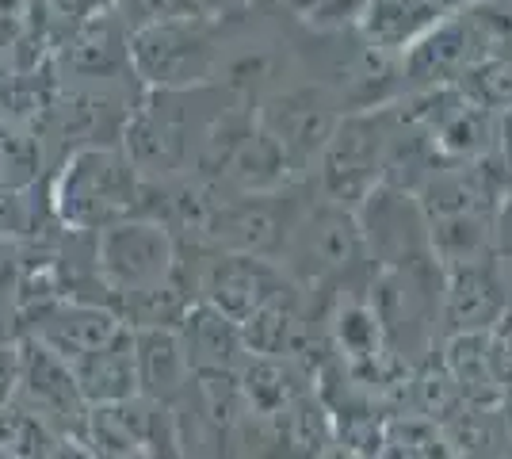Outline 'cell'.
<instances>
[{
    "mask_svg": "<svg viewBox=\"0 0 512 459\" xmlns=\"http://www.w3.org/2000/svg\"><path fill=\"white\" fill-rule=\"evenodd\" d=\"M505 299H509V306H512V291H509V295H505Z\"/></svg>",
    "mask_w": 512,
    "mask_h": 459,
    "instance_id": "obj_36",
    "label": "cell"
},
{
    "mask_svg": "<svg viewBox=\"0 0 512 459\" xmlns=\"http://www.w3.org/2000/svg\"><path fill=\"white\" fill-rule=\"evenodd\" d=\"M142 176L119 146L85 142L69 150L54 176V215L73 234H100L107 226L138 215L142 203Z\"/></svg>",
    "mask_w": 512,
    "mask_h": 459,
    "instance_id": "obj_2",
    "label": "cell"
},
{
    "mask_svg": "<svg viewBox=\"0 0 512 459\" xmlns=\"http://www.w3.org/2000/svg\"><path fill=\"white\" fill-rule=\"evenodd\" d=\"M27 314L31 322H20L23 337H35L65 364L104 349L127 329L111 306L92 303V299H54V303L31 306Z\"/></svg>",
    "mask_w": 512,
    "mask_h": 459,
    "instance_id": "obj_11",
    "label": "cell"
},
{
    "mask_svg": "<svg viewBox=\"0 0 512 459\" xmlns=\"http://www.w3.org/2000/svg\"><path fill=\"white\" fill-rule=\"evenodd\" d=\"M127 8L138 12V23H157V20H192V16H203L199 0H123Z\"/></svg>",
    "mask_w": 512,
    "mask_h": 459,
    "instance_id": "obj_30",
    "label": "cell"
},
{
    "mask_svg": "<svg viewBox=\"0 0 512 459\" xmlns=\"http://www.w3.org/2000/svg\"><path fill=\"white\" fill-rule=\"evenodd\" d=\"M394 134L398 131H394L390 111L341 119L329 134V142L321 146V192H325V199L344 207V211L360 207L383 180Z\"/></svg>",
    "mask_w": 512,
    "mask_h": 459,
    "instance_id": "obj_7",
    "label": "cell"
},
{
    "mask_svg": "<svg viewBox=\"0 0 512 459\" xmlns=\"http://www.w3.org/2000/svg\"><path fill=\"white\" fill-rule=\"evenodd\" d=\"M299 219L302 203L295 199V192L214 199V207L199 226V241L211 245L214 253L276 261V257H283V245H287Z\"/></svg>",
    "mask_w": 512,
    "mask_h": 459,
    "instance_id": "obj_8",
    "label": "cell"
},
{
    "mask_svg": "<svg viewBox=\"0 0 512 459\" xmlns=\"http://www.w3.org/2000/svg\"><path fill=\"white\" fill-rule=\"evenodd\" d=\"M512 261V188L493 211V261Z\"/></svg>",
    "mask_w": 512,
    "mask_h": 459,
    "instance_id": "obj_31",
    "label": "cell"
},
{
    "mask_svg": "<svg viewBox=\"0 0 512 459\" xmlns=\"http://www.w3.org/2000/svg\"><path fill=\"white\" fill-rule=\"evenodd\" d=\"M16 379H20V341L0 345V410L16 398Z\"/></svg>",
    "mask_w": 512,
    "mask_h": 459,
    "instance_id": "obj_32",
    "label": "cell"
},
{
    "mask_svg": "<svg viewBox=\"0 0 512 459\" xmlns=\"http://www.w3.org/2000/svg\"><path fill=\"white\" fill-rule=\"evenodd\" d=\"M409 77L417 85H444L470 69V35L463 23H440L409 50Z\"/></svg>",
    "mask_w": 512,
    "mask_h": 459,
    "instance_id": "obj_24",
    "label": "cell"
},
{
    "mask_svg": "<svg viewBox=\"0 0 512 459\" xmlns=\"http://www.w3.org/2000/svg\"><path fill=\"white\" fill-rule=\"evenodd\" d=\"M127 66L153 92L203 88L214 69L211 23L207 16H192V20H157L130 27Z\"/></svg>",
    "mask_w": 512,
    "mask_h": 459,
    "instance_id": "obj_5",
    "label": "cell"
},
{
    "mask_svg": "<svg viewBox=\"0 0 512 459\" xmlns=\"http://www.w3.org/2000/svg\"><path fill=\"white\" fill-rule=\"evenodd\" d=\"M176 337L184 345L192 375H226V379H237L241 368H245V360H249L241 329L203 303H195L188 310V318L180 322Z\"/></svg>",
    "mask_w": 512,
    "mask_h": 459,
    "instance_id": "obj_14",
    "label": "cell"
},
{
    "mask_svg": "<svg viewBox=\"0 0 512 459\" xmlns=\"http://www.w3.org/2000/svg\"><path fill=\"white\" fill-rule=\"evenodd\" d=\"M134 375L138 398L161 406H176L184 394H192L195 375L176 329H134Z\"/></svg>",
    "mask_w": 512,
    "mask_h": 459,
    "instance_id": "obj_15",
    "label": "cell"
},
{
    "mask_svg": "<svg viewBox=\"0 0 512 459\" xmlns=\"http://www.w3.org/2000/svg\"><path fill=\"white\" fill-rule=\"evenodd\" d=\"M333 127H337V119L329 115V108L321 104L314 92L283 96V100L272 104L268 119H264V131L287 150V157L295 161V169L306 165L314 153H321V146L329 142Z\"/></svg>",
    "mask_w": 512,
    "mask_h": 459,
    "instance_id": "obj_19",
    "label": "cell"
},
{
    "mask_svg": "<svg viewBox=\"0 0 512 459\" xmlns=\"http://www.w3.org/2000/svg\"><path fill=\"white\" fill-rule=\"evenodd\" d=\"M16 406L35 414L62 444H81L88 421V402L81 398L69 364L20 333V379H16Z\"/></svg>",
    "mask_w": 512,
    "mask_h": 459,
    "instance_id": "obj_9",
    "label": "cell"
},
{
    "mask_svg": "<svg viewBox=\"0 0 512 459\" xmlns=\"http://www.w3.org/2000/svg\"><path fill=\"white\" fill-rule=\"evenodd\" d=\"M417 406H421V414H425L428 421H436L440 429H448L451 421L467 410L459 391H455V383H451L448 368H444L436 356H428L425 368L417 372Z\"/></svg>",
    "mask_w": 512,
    "mask_h": 459,
    "instance_id": "obj_27",
    "label": "cell"
},
{
    "mask_svg": "<svg viewBox=\"0 0 512 459\" xmlns=\"http://www.w3.org/2000/svg\"><path fill=\"white\" fill-rule=\"evenodd\" d=\"M279 261H283L279 268L287 272V280L299 291L302 287L341 284L367 261L360 222L352 211H344L337 203H321L314 211H302Z\"/></svg>",
    "mask_w": 512,
    "mask_h": 459,
    "instance_id": "obj_6",
    "label": "cell"
},
{
    "mask_svg": "<svg viewBox=\"0 0 512 459\" xmlns=\"http://www.w3.org/2000/svg\"><path fill=\"white\" fill-rule=\"evenodd\" d=\"M203 88H176V92H146L123 123L119 150L130 157L142 180H180L195 169L203 134L214 123V111H203Z\"/></svg>",
    "mask_w": 512,
    "mask_h": 459,
    "instance_id": "obj_1",
    "label": "cell"
},
{
    "mask_svg": "<svg viewBox=\"0 0 512 459\" xmlns=\"http://www.w3.org/2000/svg\"><path fill=\"white\" fill-rule=\"evenodd\" d=\"M436 4H440V0H436ZM444 4H459V0H444Z\"/></svg>",
    "mask_w": 512,
    "mask_h": 459,
    "instance_id": "obj_35",
    "label": "cell"
},
{
    "mask_svg": "<svg viewBox=\"0 0 512 459\" xmlns=\"http://www.w3.org/2000/svg\"><path fill=\"white\" fill-rule=\"evenodd\" d=\"M509 310L505 284L490 261L444 268V299H440V322L448 337H470L486 329Z\"/></svg>",
    "mask_w": 512,
    "mask_h": 459,
    "instance_id": "obj_13",
    "label": "cell"
},
{
    "mask_svg": "<svg viewBox=\"0 0 512 459\" xmlns=\"http://www.w3.org/2000/svg\"><path fill=\"white\" fill-rule=\"evenodd\" d=\"M440 299H444V268L436 257L379 268V276L371 280L367 306L383 329L386 349L402 360L421 356L436 333Z\"/></svg>",
    "mask_w": 512,
    "mask_h": 459,
    "instance_id": "obj_3",
    "label": "cell"
},
{
    "mask_svg": "<svg viewBox=\"0 0 512 459\" xmlns=\"http://www.w3.org/2000/svg\"><path fill=\"white\" fill-rule=\"evenodd\" d=\"M356 222H360L367 257L379 261V268H394V264L432 257L421 199H413L402 188H386V184L375 188L360 203V219Z\"/></svg>",
    "mask_w": 512,
    "mask_h": 459,
    "instance_id": "obj_12",
    "label": "cell"
},
{
    "mask_svg": "<svg viewBox=\"0 0 512 459\" xmlns=\"http://www.w3.org/2000/svg\"><path fill=\"white\" fill-rule=\"evenodd\" d=\"M371 459H455L448 429L428 417H398L383 425V440Z\"/></svg>",
    "mask_w": 512,
    "mask_h": 459,
    "instance_id": "obj_25",
    "label": "cell"
},
{
    "mask_svg": "<svg viewBox=\"0 0 512 459\" xmlns=\"http://www.w3.org/2000/svg\"><path fill=\"white\" fill-rule=\"evenodd\" d=\"M241 329V341L249 356L295 360L310 341V314L302 306V291L295 284L279 291L272 303H264Z\"/></svg>",
    "mask_w": 512,
    "mask_h": 459,
    "instance_id": "obj_16",
    "label": "cell"
},
{
    "mask_svg": "<svg viewBox=\"0 0 512 459\" xmlns=\"http://www.w3.org/2000/svg\"><path fill=\"white\" fill-rule=\"evenodd\" d=\"M127 39L130 31L115 20L111 12H100L92 20L77 23V31L69 35L65 43V62L77 77H111V73H123L127 66Z\"/></svg>",
    "mask_w": 512,
    "mask_h": 459,
    "instance_id": "obj_21",
    "label": "cell"
},
{
    "mask_svg": "<svg viewBox=\"0 0 512 459\" xmlns=\"http://www.w3.org/2000/svg\"><path fill=\"white\" fill-rule=\"evenodd\" d=\"M436 20V0H371L363 8V35L379 50H402L409 43H421Z\"/></svg>",
    "mask_w": 512,
    "mask_h": 459,
    "instance_id": "obj_23",
    "label": "cell"
},
{
    "mask_svg": "<svg viewBox=\"0 0 512 459\" xmlns=\"http://www.w3.org/2000/svg\"><path fill=\"white\" fill-rule=\"evenodd\" d=\"M501 410H505V425H509V433H512V387L505 391V398H501Z\"/></svg>",
    "mask_w": 512,
    "mask_h": 459,
    "instance_id": "obj_34",
    "label": "cell"
},
{
    "mask_svg": "<svg viewBox=\"0 0 512 459\" xmlns=\"http://www.w3.org/2000/svg\"><path fill=\"white\" fill-rule=\"evenodd\" d=\"M241 406L260 421H272L283 410H291L306 391V375L295 360H272V356H249L237 375Z\"/></svg>",
    "mask_w": 512,
    "mask_h": 459,
    "instance_id": "obj_20",
    "label": "cell"
},
{
    "mask_svg": "<svg viewBox=\"0 0 512 459\" xmlns=\"http://www.w3.org/2000/svg\"><path fill=\"white\" fill-rule=\"evenodd\" d=\"M440 364L448 368L455 391L463 398L467 410H501V383L490 368V356H486V337L482 333H470V337H448Z\"/></svg>",
    "mask_w": 512,
    "mask_h": 459,
    "instance_id": "obj_22",
    "label": "cell"
},
{
    "mask_svg": "<svg viewBox=\"0 0 512 459\" xmlns=\"http://www.w3.org/2000/svg\"><path fill=\"white\" fill-rule=\"evenodd\" d=\"M501 165L512 173V108L501 115Z\"/></svg>",
    "mask_w": 512,
    "mask_h": 459,
    "instance_id": "obj_33",
    "label": "cell"
},
{
    "mask_svg": "<svg viewBox=\"0 0 512 459\" xmlns=\"http://www.w3.org/2000/svg\"><path fill=\"white\" fill-rule=\"evenodd\" d=\"M287 287L291 280L276 261L237 257V253H211L192 280L195 303L218 310L234 326H245L260 306L272 303Z\"/></svg>",
    "mask_w": 512,
    "mask_h": 459,
    "instance_id": "obj_10",
    "label": "cell"
},
{
    "mask_svg": "<svg viewBox=\"0 0 512 459\" xmlns=\"http://www.w3.org/2000/svg\"><path fill=\"white\" fill-rule=\"evenodd\" d=\"M482 337H486V356H490L493 375H497L501 391H509L512 387V306L482 333Z\"/></svg>",
    "mask_w": 512,
    "mask_h": 459,
    "instance_id": "obj_29",
    "label": "cell"
},
{
    "mask_svg": "<svg viewBox=\"0 0 512 459\" xmlns=\"http://www.w3.org/2000/svg\"><path fill=\"white\" fill-rule=\"evenodd\" d=\"M463 96L478 108H512V66L482 62L463 73Z\"/></svg>",
    "mask_w": 512,
    "mask_h": 459,
    "instance_id": "obj_28",
    "label": "cell"
},
{
    "mask_svg": "<svg viewBox=\"0 0 512 459\" xmlns=\"http://www.w3.org/2000/svg\"><path fill=\"white\" fill-rule=\"evenodd\" d=\"M58 448L62 440L23 406L8 402L0 410V459H54Z\"/></svg>",
    "mask_w": 512,
    "mask_h": 459,
    "instance_id": "obj_26",
    "label": "cell"
},
{
    "mask_svg": "<svg viewBox=\"0 0 512 459\" xmlns=\"http://www.w3.org/2000/svg\"><path fill=\"white\" fill-rule=\"evenodd\" d=\"M96 280L107 291V306L123 303L153 287L176 280L180 241L153 219H123L92 234Z\"/></svg>",
    "mask_w": 512,
    "mask_h": 459,
    "instance_id": "obj_4",
    "label": "cell"
},
{
    "mask_svg": "<svg viewBox=\"0 0 512 459\" xmlns=\"http://www.w3.org/2000/svg\"><path fill=\"white\" fill-rule=\"evenodd\" d=\"M73 383L81 398L92 406H115L138 398V375H134V329H123L111 345L88 352L81 360L69 364Z\"/></svg>",
    "mask_w": 512,
    "mask_h": 459,
    "instance_id": "obj_17",
    "label": "cell"
},
{
    "mask_svg": "<svg viewBox=\"0 0 512 459\" xmlns=\"http://www.w3.org/2000/svg\"><path fill=\"white\" fill-rule=\"evenodd\" d=\"M425 142L448 157L474 161L490 146V111L470 104L459 92H440L425 111Z\"/></svg>",
    "mask_w": 512,
    "mask_h": 459,
    "instance_id": "obj_18",
    "label": "cell"
}]
</instances>
